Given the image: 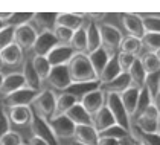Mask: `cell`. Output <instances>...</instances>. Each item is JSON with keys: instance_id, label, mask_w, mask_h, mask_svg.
Segmentation results:
<instances>
[{"instance_id": "cell-33", "label": "cell", "mask_w": 160, "mask_h": 145, "mask_svg": "<svg viewBox=\"0 0 160 145\" xmlns=\"http://www.w3.org/2000/svg\"><path fill=\"white\" fill-rule=\"evenodd\" d=\"M86 23H87V17L84 24L81 28H78L76 31H73V35H72V40H70V46H72L75 52H84L86 54V41H87Z\"/></svg>"}, {"instance_id": "cell-38", "label": "cell", "mask_w": 160, "mask_h": 145, "mask_svg": "<svg viewBox=\"0 0 160 145\" xmlns=\"http://www.w3.org/2000/svg\"><path fill=\"white\" fill-rule=\"evenodd\" d=\"M52 34H53V37L57 38V41L60 44H70L73 31L72 29H67V28H62V26H55L52 29Z\"/></svg>"}, {"instance_id": "cell-1", "label": "cell", "mask_w": 160, "mask_h": 145, "mask_svg": "<svg viewBox=\"0 0 160 145\" xmlns=\"http://www.w3.org/2000/svg\"><path fill=\"white\" fill-rule=\"evenodd\" d=\"M73 84H93L98 83V75L95 72L88 55L84 52H75L73 57L66 64Z\"/></svg>"}, {"instance_id": "cell-47", "label": "cell", "mask_w": 160, "mask_h": 145, "mask_svg": "<svg viewBox=\"0 0 160 145\" xmlns=\"http://www.w3.org/2000/svg\"><path fill=\"white\" fill-rule=\"evenodd\" d=\"M3 26H5V24H3V23H0V29H2V28H3Z\"/></svg>"}, {"instance_id": "cell-34", "label": "cell", "mask_w": 160, "mask_h": 145, "mask_svg": "<svg viewBox=\"0 0 160 145\" xmlns=\"http://www.w3.org/2000/svg\"><path fill=\"white\" fill-rule=\"evenodd\" d=\"M111 55H108V54H107L102 48H99L98 50H95L93 54H90V55H88L90 63H92V66H93V69H95V72H96L98 76H99V73H101V70L104 69V66L107 64V61H108Z\"/></svg>"}, {"instance_id": "cell-32", "label": "cell", "mask_w": 160, "mask_h": 145, "mask_svg": "<svg viewBox=\"0 0 160 145\" xmlns=\"http://www.w3.org/2000/svg\"><path fill=\"white\" fill-rule=\"evenodd\" d=\"M145 34H160L159 14H139Z\"/></svg>"}, {"instance_id": "cell-9", "label": "cell", "mask_w": 160, "mask_h": 145, "mask_svg": "<svg viewBox=\"0 0 160 145\" xmlns=\"http://www.w3.org/2000/svg\"><path fill=\"white\" fill-rule=\"evenodd\" d=\"M38 95L37 90H32L29 87H23L17 92H14L11 95L3 98L5 107L6 109H12V107H31L32 101Z\"/></svg>"}, {"instance_id": "cell-22", "label": "cell", "mask_w": 160, "mask_h": 145, "mask_svg": "<svg viewBox=\"0 0 160 145\" xmlns=\"http://www.w3.org/2000/svg\"><path fill=\"white\" fill-rule=\"evenodd\" d=\"M84 22H86V15L84 14H67V12H62V14H57L55 26H62V28L76 31L78 28H81L84 24Z\"/></svg>"}, {"instance_id": "cell-21", "label": "cell", "mask_w": 160, "mask_h": 145, "mask_svg": "<svg viewBox=\"0 0 160 145\" xmlns=\"http://www.w3.org/2000/svg\"><path fill=\"white\" fill-rule=\"evenodd\" d=\"M92 125H93L95 130L101 134L102 132H105L107 128L114 127V125H118V124L114 121V118L111 116V113L108 111V109L104 106L95 116H92Z\"/></svg>"}, {"instance_id": "cell-40", "label": "cell", "mask_w": 160, "mask_h": 145, "mask_svg": "<svg viewBox=\"0 0 160 145\" xmlns=\"http://www.w3.org/2000/svg\"><path fill=\"white\" fill-rule=\"evenodd\" d=\"M32 17H34V14L32 12H28V14H18V12H12V15H11V20H9V23L11 26H20V24H25V23H31L32 22Z\"/></svg>"}, {"instance_id": "cell-3", "label": "cell", "mask_w": 160, "mask_h": 145, "mask_svg": "<svg viewBox=\"0 0 160 145\" xmlns=\"http://www.w3.org/2000/svg\"><path fill=\"white\" fill-rule=\"evenodd\" d=\"M101 35V48L108 55H114L119 50V43L122 40V32L118 26L111 23H98Z\"/></svg>"}, {"instance_id": "cell-35", "label": "cell", "mask_w": 160, "mask_h": 145, "mask_svg": "<svg viewBox=\"0 0 160 145\" xmlns=\"http://www.w3.org/2000/svg\"><path fill=\"white\" fill-rule=\"evenodd\" d=\"M142 49L147 52H159L160 50V34H143L140 38Z\"/></svg>"}, {"instance_id": "cell-14", "label": "cell", "mask_w": 160, "mask_h": 145, "mask_svg": "<svg viewBox=\"0 0 160 145\" xmlns=\"http://www.w3.org/2000/svg\"><path fill=\"white\" fill-rule=\"evenodd\" d=\"M73 54L75 50L72 49L70 44H60L58 43L46 55V58H48V61H49V64L52 67H57V66H66L69 63V60L73 57Z\"/></svg>"}, {"instance_id": "cell-36", "label": "cell", "mask_w": 160, "mask_h": 145, "mask_svg": "<svg viewBox=\"0 0 160 145\" xmlns=\"http://www.w3.org/2000/svg\"><path fill=\"white\" fill-rule=\"evenodd\" d=\"M23 144V137L17 130H6L5 133L0 136V145H22Z\"/></svg>"}, {"instance_id": "cell-12", "label": "cell", "mask_w": 160, "mask_h": 145, "mask_svg": "<svg viewBox=\"0 0 160 145\" xmlns=\"http://www.w3.org/2000/svg\"><path fill=\"white\" fill-rule=\"evenodd\" d=\"M48 125H49L50 132L53 133L55 139L60 141V139H69L72 137L75 130V125L69 121L66 116H58V118H53L48 121Z\"/></svg>"}, {"instance_id": "cell-8", "label": "cell", "mask_w": 160, "mask_h": 145, "mask_svg": "<svg viewBox=\"0 0 160 145\" xmlns=\"http://www.w3.org/2000/svg\"><path fill=\"white\" fill-rule=\"evenodd\" d=\"M52 87L50 90H60V92H67V89L72 87V80H70V75L67 70V66H57V67H52L48 80L44 81Z\"/></svg>"}, {"instance_id": "cell-31", "label": "cell", "mask_w": 160, "mask_h": 145, "mask_svg": "<svg viewBox=\"0 0 160 145\" xmlns=\"http://www.w3.org/2000/svg\"><path fill=\"white\" fill-rule=\"evenodd\" d=\"M31 63H32V67L37 73L38 80L41 81V84L48 80L50 70H52V66L49 64V61L46 57H31Z\"/></svg>"}, {"instance_id": "cell-7", "label": "cell", "mask_w": 160, "mask_h": 145, "mask_svg": "<svg viewBox=\"0 0 160 145\" xmlns=\"http://www.w3.org/2000/svg\"><path fill=\"white\" fill-rule=\"evenodd\" d=\"M78 102L82 106V109L86 110L90 116H95L99 110L105 106V92L101 90L99 87L92 89L86 93H82L79 96Z\"/></svg>"}, {"instance_id": "cell-39", "label": "cell", "mask_w": 160, "mask_h": 145, "mask_svg": "<svg viewBox=\"0 0 160 145\" xmlns=\"http://www.w3.org/2000/svg\"><path fill=\"white\" fill-rule=\"evenodd\" d=\"M137 57H133V55H128V54H123V52H118L116 54V60H118V64H119V69L122 73H127L130 70L131 64L134 63V60Z\"/></svg>"}, {"instance_id": "cell-26", "label": "cell", "mask_w": 160, "mask_h": 145, "mask_svg": "<svg viewBox=\"0 0 160 145\" xmlns=\"http://www.w3.org/2000/svg\"><path fill=\"white\" fill-rule=\"evenodd\" d=\"M22 73H23V78H25V83H26V87L32 89V90H37L40 92L41 90V81L38 80L37 73L34 70L32 67V63H31V57L29 58H25L23 64H22Z\"/></svg>"}, {"instance_id": "cell-6", "label": "cell", "mask_w": 160, "mask_h": 145, "mask_svg": "<svg viewBox=\"0 0 160 145\" xmlns=\"http://www.w3.org/2000/svg\"><path fill=\"white\" fill-rule=\"evenodd\" d=\"M38 37V31L32 23H25L20 26H15L14 31V43L22 49V52L26 54L28 50H31L35 40Z\"/></svg>"}, {"instance_id": "cell-37", "label": "cell", "mask_w": 160, "mask_h": 145, "mask_svg": "<svg viewBox=\"0 0 160 145\" xmlns=\"http://www.w3.org/2000/svg\"><path fill=\"white\" fill-rule=\"evenodd\" d=\"M14 31H15V28L11 24H5L0 29V52L14 43Z\"/></svg>"}, {"instance_id": "cell-10", "label": "cell", "mask_w": 160, "mask_h": 145, "mask_svg": "<svg viewBox=\"0 0 160 145\" xmlns=\"http://www.w3.org/2000/svg\"><path fill=\"white\" fill-rule=\"evenodd\" d=\"M58 44L57 38L53 37L52 31H44L38 32V37L32 46V57H46L52 49Z\"/></svg>"}, {"instance_id": "cell-48", "label": "cell", "mask_w": 160, "mask_h": 145, "mask_svg": "<svg viewBox=\"0 0 160 145\" xmlns=\"http://www.w3.org/2000/svg\"><path fill=\"white\" fill-rule=\"evenodd\" d=\"M22 145H26V144H25V142H23V144H22Z\"/></svg>"}, {"instance_id": "cell-15", "label": "cell", "mask_w": 160, "mask_h": 145, "mask_svg": "<svg viewBox=\"0 0 160 145\" xmlns=\"http://www.w3.org/2000/svg\"><path fill=\"white\" fill-rule=\"evenodd\" d=\"M0 57H2V63H3V67H11V69H17L23 64L26 55L22 52V49L18 48L15 43L9 44L8 48H5L0 52Z\"/></svg>"}, {"instance_id": "cell-2", "label": "cell", "mask_w": 160, "mask_h": 145, "mask_svg": "<svg viewBox=\"0 0 160 145\" xmlns=\"http://www.w3.org/2000/svg\"><path fill=\"white\" fill-rule=\"evenodd\" d=\"M55 98L57 93L50 89H41L38 92V95L31 104L32 111L35 110V115L38 118L44 119V121H50L53 116V109H55Z\"/></svg>"}, {"instance_id": "cell-17", "label": "cell", "mask_w": 160, "mask_h": 145, "mask_svg": "<svg viewBox=\"0 0 160 145\" xmlns=\"http://www.w3.org/2000/svg\"><path fill=\"white\" fill-rule=\"evenodd\" d=\"M23 87H26L23 73L22 72L8 73V75H5L3 83H2V87H0V96L2 98L8 96V95H11V93L20 90V89H23Z\"/></svg>"}, {"instance_id": "cell-20", "label": "cell", "mask_w": 160, "mask_h": 145, "mask_svg": "<svg viewBox=\"0 0 160 145\" xmlns=\"http://www.w3.org/2000/svg\"><path fill=\"white\" fill-rule=\"evenodd\" d=\"M86 34H87L86 54L87 55H90V54H93L95 50H98V49L101 48V35H99L98 23H95V22H92V20H88V18H87Z\"/></svg>"}, {"instance_id": "cell-11", "label": "cell", "mask_w": 160, "mask_h": 145, "mask_svg": "<svg viewBox=\"0 0 160 145\" xmlns=\"http://www.w3.org/2000/svg\"><path fill=\"white\" fill-rule=\"evenodd\" d=\"M34 118V111L31 107H12L6 109V119L14 127H26L31 125Z\"/></svg>"}, {"instance_id": "cell-16", "label": "cell", "mask_w": 160, "mask_h": 145, "mask_svg": "<svg viewBox=\"0 0 160 145\" xmlns=\"http://www.w3.org/2000/svg\"><path fill=\"white\" fill-rule=\"evenodd\" d=\"M121 23H122V28L123 31L127 32V35L134 37V38L140 40L142 35L145 34L139 14H130V12L121 14Z\"/></svg>"}, {"instance_id": "cell-25", "label": "cell", "mask_w": 160, "mask_h": 145, "mask_svg": "<svg viewBox=\"0 0 160 145\" xmlns=\"http://www.w3.org/2000/svg\"><path fill=\"white\" fill-rule=\"evenodd\" d=\"M64 116L73 125H92V116L82 109V106L79 102H76Z\"/></svg>"}, {"instance_id": "cell-30", "label": "cell", "mask_w": 160, "mask_h": 145, "mask_svg": "<svg viewBox=\"0 0 160 145\" xmlns=\"http://www.w3.org/2000/svg\"><path fill=\"white\" fill-rule=\"evenodd\" d=\"M128 76H130V83L133 87H137V89H142L143 87V83H145V78H147V73L143 70L142 64H140V60L139 57L134 60V63L131 64L130 70H128Z\"/></svg>"}, {"instance_id": "cell-18", "label": "cell", "mask_w": 160, "mask_h": 145, "mask_svg": "<svg viewBox=\"0 0 160 145\" xmlns=\"http://www.w3.org/2000/svg\"><path fill=\"white\" fill-rule=\"evenodd\" d=\"M78 101H79V96L72 93V92H61L60 95H57L52 119H53V118H58V116H64Z\"/></svg>"}, {"instance_id": "cell-19", "label": "cell", "mask_w": 160, "mask_h": 145, "mask_svg": "<svg viewBox=\"0 0 160 145\" xmlns=\"http://www.w3.org/2000/svg\"><path fill=\"white\" fill-rule=\"evenodd\" d=\"M139 95H140V89L133 87V85H130L128 89H125L122 93L119 95L121 102H122L123 109H125V111H127V115H128L130 121L133 119L136 106H137V101H139ZM131 124H133V122H131Z\"/></svg>"}, {"instance_id": "cell-45", "label": "cell", "mask_w": 160, "mask_h": 145, "mask_svg": "<svg viewBox=\"0 0 160 145\" xmlns=\"http://www.w3.org/2000/svg\"><path fill=\"white\" fill-rule=\"evenodd\" d=\"M3 78H5V75H3V72L0 70V87H2V83H3Z\"/></svg>"}, {"instance_id": "cell-46", "label": "cell", "mask_w": 160, "mask_h": 145, "mask_svg": "<svg viewBox=\"0 0 160 145\" xmlns=\"http://www.w3.org/2000/svg\"><path fill=\"white\" fill-rule=\"evenodd\" d=\"M3 67V63H2V57H0V69Z\"/></svg>"}, {"instance_id": "cell-41", "label": "cell", "mask_w": 160, "mask_h": 145, "mask_svg": "<svg viewBox=\"0 0 160 145\" xmlns=\"http://www.w3.org/2000/svg\"><path fill=\"white\" fill-rule=\"evenodd\" d=\"M98 145H119L118 139L114 137H108V136H99Z\"/></svg>"}, {"instance_id": "cell-24", "label": "cell", "mask_w": 160, "mask_h": 145, "mask_svg": "<svg viewBox=\"0 0 160 145\" xmlns=\"http://www.w3.org/2000/svg\"><path fill=\"white\" fill-rule=\"evenodd\" d=\"M130 85H131V83H130V76H128V73H119L113 81L107 83V84L99 85V89L104 90L105 93H118V95H121L123 90L128 89Z\"/></svg>"}, {"instance_id": "cell-43", "label": "cell", "mask_w": 160, "mask_h": 145, "mask_svg": "<svg viewBox=\"0 0 160 145\" xmlns=\"http://www.w3.org/2000/svg\"><path fill=\"white\" fill-rule=\"evenodd\" d=\"M26 145H49L44 139H41V137H38V136H31V139H29V142Z\"/></svg>"}, {"instance_id": "cell-28", "label": "cell", "mask_w": 160, "mask_h": 145, "mask_svg": "<svg viewBox=\"0 0 160 145\" xmlns=\"http://www.w3.org/2000/svg\"><path fill=\"white\" fill-rule=\"evenodd\" d=\"M140 64L147 75L154 72H160V55L159 52H145L139 57Z\"/></svg>"}, {"instance_id": "cell-44", "label": "cell", "mask_w": 160, "mask_h": 145, "mask_svg": "<svg viewBox=\"0 0 160 145\" xmlns=\"http://www.w3.org/2000/svg\"><path fill=\"white\" fill-rule=\"evenodd\" d=\"M11 15H12V12H0V23L8 24L11 20Z\"/></svg>"}, {"instance_id": "cell-23", "label": "cell", "mask_w": 160, "mask_h": 145, "mask_svg": "<svg viewBox=\"0 0 160 145\" xmlns=\"http://www.w3.org/2000/svg\"><path fill=\"white\" fill-rule=\"evenodd\" d=\"M119 73H122V72H121V69H119V64H118V60H116V54H114V55H111L110 58H108L107 64L104 66V69L99 73V76H98L99 85L107 84V83L113 81Z\"/></svg>"}, {"instance_id": "cell-4", "label": "cell", "mask_w": 160, "mask_h": 145, "mask_svg": "<svg viewBox=\"0 0 160 145\" xmlns=\"http://www.w3.org/2000/svg\"><path fill=\"white\" fill-rule=\"evenodd\" d=\"M159 122H160L159 107L151 104V106H148V109L140 116H137L133 121V128H137L140 133L159 136Z\"/></svg>"}, {"instance_id": "cell-29", "label": "cell", "mask_w": 160, "mask_h": 145, "mask_svg": "<svg viewBox=\"0 0 160 145\" xmlns=\"http://www.w3.org/2000/svg\"><path fill=\"white\" fill-rule=\"evenodd\" d=\"M55 18L57 14H46V12H37L32 17V22L35 23V29L38 32L52 31L55 28Z\"/></svg>"}, {"instance_id": "cell-27", "label": "cell", "mask_w": 160, "mask_h": 145, "mask_svg": "<svg viewBox=\"0 0 160 145\" xmlns=\"http://www.w3.org/2000/svg\"><path fill=\"white\" fill-rule=\"evenodd\" d=\"M118 52H123V54H128V55H133V57H140L142 55L140 40L130 35H123L121 43H119V50Z\"/></svg>"}, {"instance_id": "cell-5", "label": "cell", "mask_w": 160, "mask_h": 145, "mask_svg": "<svg viewBox=\"0 0 160 145\" xmlns=\"http://www.w3.org/2000/svg\"><path fill=\"white\" fill-rule=\"evenodd\" d=\"M105 107L108 109V111L111 113V116L114 118L116 124H118L121 128H123L125 132L130 133L133 124H131L128 115H127V111L123 109L122 102H121V98H119L118 93H105Z\"/></svg>"}, {"instance_id": "cell-42", "label": "cell", "mask_w": 160, "mask_h": 145, "mask_svg": "<svg viewBox=\"0 0 160 145\" xmlns=\"http://www.w3.org/2000/svg\"><path fill=\"white\" fill-rule=\"evenodd\" d=\"M118 142H119V145H136V141L133 139V136H131L130 133L122 136V137H119Z\"/></svg>"}, {"instance_id": "cell-13", "label": "cell", "mask_w": 160, "mask_h": 145, "mask_svg": "<svg viewBox=\"0 0 160 145\" xmlns=\"http://www.w3.org/2000/svg\"><path fill=\"white\" fill-rule=\"evenodd\" d=\"M72 139L78 145H98L99 133L93 125H75Z\"/></svg>"}]
</instances>
